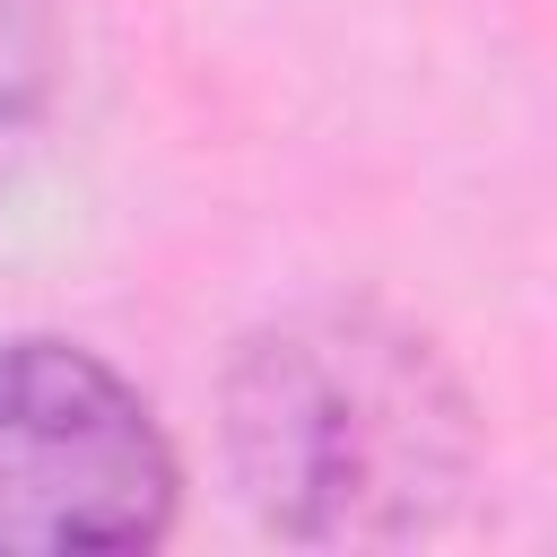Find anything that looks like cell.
Instances as JSON below:
<instances>
[{"label":"cell","instance_id":"obj_1","mask_svg":"<svg viewBox=\"0 0 557 557\" xmlns=\"http://www.w3.org/2000/svg\"><path fill=\"white\" fill-rule=\"evenodd\" d=\"M235 496L296 548L435 540L479 487V409L453 357L383 305L261 322L218 383Z\"/></svg>","mask_w":557,"mask_h":557},{"label":"cell","instance_id":"obj_2","mask_svg":"<svg viewBox=\"0 0 557 557\" xmlns=\"http://www.w3.org/2000/svg\"><path fill=\"white\" fill-rule=\"evenodd\" d=\"M174 505V435L122 366L52 331L0 339V557H131Z\"/></svg>","mask_w":557,"mask_h":557},{"label":"cell","instance_id":"obj_3","mask_svg":"<svg viewBox=\"0 0 557 557\" xmlns=\"http://www.w3.org/2000/svg\"><path fill=\"white\" fill-rule=\"evenodd\" d=\"M61 96V9L52 0H0V183L26 165Z\"/></svg>","mask_w":557,"mask_h":557}]
</instances>
